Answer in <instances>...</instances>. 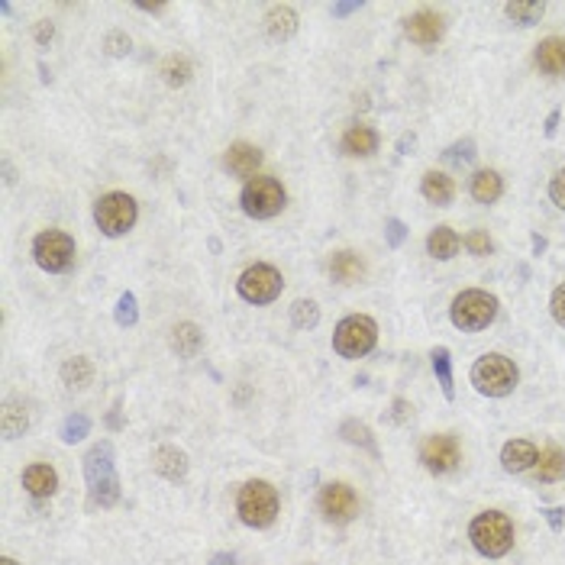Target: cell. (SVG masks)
<instances>
[{
	"instance_id": "29",
	"label": "cell",
	"mask_w": 565,
	"mask_h": 565,
	"mask_svg": "<svg viewBox=\"0 0 565 565\" xmlns=\"http://www.w3.org/2000/svg\"><path fill=\"white\" fill-rule=\"evenodd\" d=\"M162 78H165L168 88H185L187 81H191V62H187L185 55H168L165 62H162Z\"/></svg>"
},
{
	"instance_id": "28",
	"label": "cell",
	"mask_w": 565,
	"mask_h": 565,
	"mask_svg": "<svg viewBox=\"0 0 565 565\" xmlns=\"http://www.w3.org/2000/svg\"><path fill=\"white\" fill-rule=\"evenodd\" d=\"M91 378H94V365L84 359V355H75L62 365V381L68 388H88Z\"/></svg>"
},
{
	"instance_id": "16",
	"label": "cell",
	"mask_w": 565,
	"mask_h": 565,
	"mask_svg": "<svg viewBox=\"0 0 565 565\" xmlns=\"http://www.w3.org/2000/svg\"><path fill=\"white\" fill-rule=\"evenodd\" d=\"M539 459V450L533 446L530 440H511L504 442L501 450V466L504 472H511V475H517V472H527V468H533Z\"/></svg>"
},
{
	"instance_id": "20",
	"label": "cell",
	"mask_w": 565,
	"mask_h": 565,
	"mask_svg": "<svg viewBox=\"0 0 565 565\" xmlns=\"http://www.w3.org/2000/svg\"><path fill=\"white\" fill-rule=\"evenodd\" d=\"M23 488H27L33 497H52L55 491H59V475H55V468L52 466H29L27 472H23Z\"/></svg>"
},
{
	"instance_id": "43",
	"label": "cell",
	"mask_w": 565,
	"mask_h": 565,
	"mask_svg": "<svg viewBox=\"0 0 565 565\" xmlns=\"http://www.w3.org/2000/svg\"><path fill=\"white\" fill-rule=\"evenodd\" d=\"M410 410H414V407L407 404V401H394V424H404L407 417H410Z\"/></svg>"
},
{
	"instance_id": "6",
	"label": "cell",
	"mask_w": 565,
	"mask_h": 565,
	"mask_svg": "<svg viewBox=\"0 0 565 565\" xmlns=\"http://www.w3.org/2000/svg\"><path fill=\"white\" fill-rule=\"evenodd\" d=\"M239 203H243V211H246L252 220H272V217H278V213L284 211L288 195H284V187L278 178L256 175L246 181L243 195H239Z\"/></svg>"
},
{
	"instance_id": "31",
	"label": "cell",
	"mask_w": 565,
	"mask_h": 565,
	"mask_svg": "<svg viewBox=\"0 0 565 565\" xmlns=\"http://www.w3.org/2000/svg\"><path fill=\"white\" fill-rule=\"evenodd\" d=\"M291 323L298 330H314L320 323V307L314 304V300H294V307H291Z\"/></svg>"
},
{
	"instance_id": "11",
	"label": "cell",
	"mask_w": 565,
	"mask_h": 565,
	"mask_svg": "<svg viewBox=\"0 0 565 565\" xmlns=\"http://www.w3.org/2000/svg\"><path fill=\"white\" fill-rule=\"evenodd\" d=\"M420 462L430 468L433 475H450L456 472L462 462L459 442L450 433H436V436H426V442L420 446Z\"/></svg>"
},
{
	"instance_id": "34",
	"label": "cell",
	"mask_w": 565,
	"mask_h": 565,
	"mask_svg": "<svg viewBox=\"0 0 565 565\" xmlns=\"http://www.w3.org/2000/svg\"><path fill=\"white\" fill-rule=\"evenodd\" d=\"M88 433H91V420L84 414L65 417V424H62V440L65 442H78V440H84Z\"/></svg>"
},
{
	"instance_id": "27",
	"label": "cell",
	"mask_w": 565,
	"mask_h": 565,
	"mask_svg": "<svg viewBox=\"0 0 565 565\" xmlns=\"http://www.w3.org/2000/svg\"><path fill=\"white\" fill-rule=\"evenodd\" d=\"M504 13H507V20H513L517 27H533V23L543 20L546 4H539V0H513V4H504Z\"/></svg>"
},
{
	"instance_id": "41",
	"label": "cell",
	"mask_w": 565,
	"mask_h": 565,
	"mask_svg": "<svg viewBox=\"0 0 565 565\" xmlns=\"http://www.w3.org/2000/svg\"><path fill=\"white\" fill-rule=\"evenodd\" d=\"M546 521H549V527H553V533H562V527H565V507H546Z\"/></svg>"
},
{
	"instance_id": "9",
	"label": "cell",
	"mask_w": 565,
	"mask_h": 565,
	"mask_svg": "<svg viewBox=\"0 0 565 565\" xmlns=\"http://www.w3.org/2000/svg\"><path fill=\"white\" fill-rule=\"evenodd\" d=\"M236 291L239 298L249 300V304H272V300L284 291V278L275 266L256 262V266H249L246 272L239 275Z\"/></svg>"
},
{
	"instance_id": "18",
	"label": "cell",
	"mask_w": 565,
	"mask_h": 565,
	"mask_svg": "<svg viewBox=\"0 0 565 565\" xmlns=\"http://www.w3.org/2000/svg\"><path fill=\"white\" fill-rule=\"evenodd\" d=\"M266 29L275 43H288L298 33V10L291 4H275L266 13Z\"/></svg>"
},
{
	"instance_id": "5",
	"label": "cell",
	"mask_w": 565,
	"mask_h": 565,
	"mask_svg": "<svg viewBox=\"0 0 565 565\" xmlns=\"http://www.w3.org/2000/svg\"><path fill=\"white\" fill-rule=\"evenodd\" d=\"M497 317V298L495 294L481 291V288H468V291L456 294L450 307L452 327L462 330V333H478V330H488Z\"/></svg>"
},
{
	"instance_id": "33",
	"label": "cell",
	"mask_w": 565,
	"mask_h": 565,
	"mask_svg": "<svg viewBox=\"0 0 565 565\" xmlns=\"http://www.w3.org/2000/svg\"><path fill=\"white\" fill-rule=\"evenodd\" d=\"M343 440L353 442V446H365V450H375V440H371V430L359 420H346L343 424Z\"/></svg>"
},
{
	"instance_id": "40",
	"label": "cell",
	"mask_w": 565,
	"mask_h": 565,
	"mask_svg": "<svg viewBox=\"0 0 565 565\" xmlns=\"http://www.w3.org/2000/svg\"><path fill=\"white\" fill-rule=\"evenodd\" d=\"M385 233H388V246H394V249H398L401 243H404V236H407L404 223H401L398 217H391V220H388V230H385Z\"/></svg>"
},
{
	"instance_id": "36",
	"label": "cell",
	"mask_w": 565,
	"mask_h": 565,
	"mask_svg": "<svg viewBox=\"0 0 565 565\" xmlns=\"http://www.w3.org/2000/svg\"><path fill=\"white\" fill-rule=\"evenodd\" d=\"M462 246L472 252V256H488V252H495V243L488 236L485 230H472L466 239H462Z\"/></svg>"
},
{
	"instance_id": "19",
	"label": "cell",
	"mask_w": 565,
	"mask_h": 565,
	"mask_svg": "<svg viewBox=\"0 0 565 565\" xmlns=\"http://www.w3.org/2000/svg\"><path fill=\"white\" fill-rule=\"evenodd\" d=\"M468 191L478 203H495L504 195V178L497 175L495 168H478L475 175L468 178Z\"/></svg>"
},
{
	"instance_id": "14",
	"label": "cell",
	"mask_w": 565,
	"mask_h": 565,
	"mask_svg": "<svg viewBox=\"0 0 565 565\" xmlns=\"http://www.w3.org/2000/svg\"><path fill=\"white\" fill-rule=\"evenodd\" d=\"M262 165V149L249 146V142H233L227 155H223V168L236 178H252Z\"/></svg>"
},
{
	"instance_id": "17",
	"label": "cell",
	"mask_w": 565,
	"mask_h": 565,
	"mask_svg": "<svg viewBox=\"0 0 565 565\" xmlns=\"http://www.w3.org/2000/svg\"><path fill=\"white\" fill-rule=\"evenodd\" d=\"M339 146H343V152L346 155H353V159H369V155L378 152V133H375L371 126L355 123L343 133V142H339Z\"/></svg>"
},
{
	"instance_id": "47",
	"label": "cell",
	"mask_w": 565,
	"mask_h": 565,
	"mask_svg": "<svg viewBox=\"0 0 565 565\" xmlns=\"http://www.w3.org/2000/svg\"><path fill=\"white\" fill-rule=\"evenodd\" d=\"M139 10H146V13H162L165 10V4H136Z\"/></svg>"
},
{
	"instance_id": "10",
	"label": "cell",
	"mask_w": 565,
	"mask_h": 565,
	"mask_svg": "<svg viewBox=\"0 0 565 565\" xmlns=\"http://www.w3.org/2000/svg\"><path fill=\"white\" fill-rule=\"evenodd\" d=\"M33 259L43 272H68L75 262V239L62 230H45L33 239Z\"/></svg>"
},
{
	"instance_id": "42",
	"label": "cell",
	"mask_w": 565,
	"mask_h": 565,
	"mask_svg": "<svg viewBox=\"0 0 565 565\" xmlns=\"http://www.w3.org/2000/svg\"><path fill=\"white\" fill-rule=\"evenodd\" d=\"M52 36H55V27L49 23V20H43V23L36 27V43H39V45L52 43Z\"/></svg>"
},
{
	"instance_id": "46",
	"label": "cell",
	"mask_w": 565,
	"mask_h": 565,
	"mask_svg": "<svg viewBox=\"0 0 565 565\" xmlns=\"http://www.w3.org/2000/svg\"><path fill=\"white\" fill-rule=\"evenodd\" d=\"M556 126H559V110H553L546 120V136H556Z\"/></svg>"
},
{
	"instance_id": "3",
	"label": "cell",
	"mask_w": 565,
	"mask_h": 565,
	"mask_svg": "<svg viewBox=\"0 0 565 565\" xmlns=\"http://www.w3.org/2000/svg\"><path fill=\"white\" fill-rule=\"evenodd\" d=\"M517 381H521V371L501 353H485L472 365V385L485 398H507L517 388Z\"/></svg>"
},
{
	"instance_id": "45",
	"label": "cell",
	"mask_w": 565,
	"mask_h": 565,
	"mask_svg": "<svg viewBox=\"0 0 565 565\" xmlns=\"http://www.w3.org/2000/svg\"><path fill=\"white\" fill-rule=\"evenodd\" d=\"M359 7H362V4H336L333 13L336 17H346V13H353V10H359Z\"/></svg>"
},
{
	"instance_id": "4",
	"label": "cell",
	"mask_w": 565,
	"mask_h": 565,
	"mask_svg": "<svg viewBox=\"0 0 565 565\" xmlns=\"http://www.w3.org/2000/svg\"><path fill=\"white\" fill-rule=\"evenodd\" d=\"M236 513L246 527L266 530L278 517V491L268 481H262V478H252V481H246V485L239 488Z\"/></svg>"
},
{
	"instance_id": "15",
	"label": "cell",
	"mask_w": 565,
	"mask_h": 565,
	"mask_svg": "<svg viewBox=\"0 0 565 565\" xmlns=\"http://www.w3.org/2000/svg\"><path fill=\"white\" fill-rule=\"evenodd\" d=\"M533 62L543 75L562 78L565 75V36H546L533 52Z\"/></svg>"
},
{
	"instance_id": "35",
	"label": "cell",
	"mask_w": 565,
	"mask_h": 565,
	"mask_svg": "<svg viewBox=\"0 0 565 565\" xmlns=\"http://www.w3.org/2000/svg\"><path fill=\"white\" fill-rule=\"evenodd\" d=\"M136 320H139V310H136V294H120L116 300V323L120 327H133Z\"/></svg>"
},
{
	"instance_id": "1",
	"label": "cell",
	"mask_w": 565,
	"mask_h": 565,
	"mask_svg": "<svg viewBox=\"0 0 565 565\" xmlns=\"http://www.w3.org/2000/svg\"><path fill=\"white\" fill-rule=\"evenodd\" d=\"M84 478H88L91 507H114L120 501V478H116L114 446L110 442H98L84 456Z\"/></svg>"
},
{
	"instance_id": "37",
	"label": "cell",
	"mask_w": 565,
	"mask_h": 565,
	"mask_svg": "<svg viewBox=\"0 0 565 565\" xmlns=\"http://www.w3.org/2000/svg\"><path fill=\"white\" fill-rule=\"evenodd\" d=\"M549 314H553V320H556L559 327H565V284H559L556 291H553V298H549Z\"/></svg>"
},
{
	"instance_id": "7",
	"label": "cell",
	"mask_w": 565,
	"mask_h": 565,
	"mask_svg": "<svg viewBox=\"0 0 565 565\" xmlns=\"http://www.w3.org/2000/svg\"><path fill=\"white\" fill-rule=\"evenodd\" d=\"M375 343H378V327L365 314H353V317L339 320V327L333 333V349L343 359H362L375 349Z\"/></svg>"
},
{
	"instance_id": "12",
	"label": "cell",
	"mask_w": 565,
	"mask_h": 565,
	"mask_svg": "<svg viewBox=\"0 0 565 565\" xmlns=\"http://www.w3.org/2000/svg\"><path fill=\"white\" fill-rule=\"evenodd\" d=\"M320 511L330 523H349L359 513V497L346 481H330L320 488Z\"/></svg>"
},
{
	"instance_id": "24",
	"label": "cell",
	"mask_w": 565,
	"mask_h": 565,
	"mask_svg": "<svg viewBox=\"0 0 565 565\" xmlns=\"http://www.w3.org/2000/svg\"><path fill=\"white\" fill-rule=\"evenodd\" d=\"M462 239L452 227H436V230L426 236V252H430L436 262H450L456 252H459Z\"/></svg>"
},
{
	"instance_id": "32",
	"label": "cell",
	"mask_w": 565,
	"mask_h": 565,
	"mask_svg": "<svg viewBox=\"0 0 565 565\" xmlns=\"http://www.w3.org/2000/svg\"><path fill=\"white\" fill-rule=\"evenodd\" d=\"M27 410H23V407H17V404H7L4 407V436H7V440H17L20 433L27 430Z\"/></svg>"
},
{
	"instance_id": "25",
	"label": "cell",
	"mask_w": 565,
	"mask_h": 565,
	"mask_svg": "<svg viewBox=\"0 0 565 565\" xmlns=\"http://www.w3.org/2000/svg\"><path fill=\"white\" fill-rule=\"evenodd\" d=\"M201 343H203V333L197 330V323H178V327L171 330V349H175L181 359H195Z\"/></svg>"
},
{
	"instance_id": "21",
	"label": "cell",
	"mask_w": 565,
	"mask_h": 565,
	"mask_svg": "<svg viewBox=\"0 0 565 565\" xmlns=\"http://www.w3.org/2000/svg\"><path fill=\"white\" fill-rule=\"evenodd\" d=\"M420 195L436 207H450L452 197H456V185L446 171H426L424 181H420Z\"/></svg>"
},
{
	"instance_id": "2",
	"label": "cell",
	"mask_w": 565,
	"mask_h": 565,
	"mask_svg": "<svg viewBox=\"0 0 565 565\" xmlns=\"http://www.w3.org/2000/svg\"><path fill=\"white\" fill-rule=\"evenodd\" d=\"M468 539L472 546L488 559H501L511 553L513 546V523L507 513L501 511H485L478 513L475 521L468 523Z\"/></svg>"
},
{
	"instance_id": "8",
	"label": "cell",
	"mask_w": 565,
	"mask_h": 565,
	"mask_svg": "<svg viewBox=\"0 0 565 565\" xmlns=\"http://www.w3.org/2000/svg\"><path fill=\"white\" fill-rule=\"evenodd\" d=\"M136 201L123 191H110L104 195L98 203H94V223H98V230L104 236H123L136 227Z\"/></svg>"
},
{
	"instance_id": "44",
	"label": "cell",
	"mask_w": 565,
	"mask_h": 565,
	"mask_svg": "<svg viewBox=\"0 0 565 565\" xmlns=\"http://www.w3.org/2000/svg\"><path fill=\"white\" fill-rule=\"evenodd\" d=\"M211 565H236V556H230V553H217V556L211 559Z\"/></svg>"
},
{
	"instance_id": "23",
	"label": "cell",
	"mask_w": 565,
	"mask_h": 565,
	"mask_svg": "<svg viewBox=\"0 0 565 565\" xmlns=\"http://www.w3.org/2000/svg\"><path fill=\"white\" fill-rule=\"evenodd\" d=\"M362 275H365V262H362L359 252L343 249V252H336L333 262H330V278L339 282V284H355Z\"/></svg>"
},
{
	"instance_id": "26",
	"label": "cell",
	"mask_w": 565,
	"mask_h": 565,
	"mask_svg": "<svg viewBox=\"0 0 565 565\" xmlns=\"http://www.w3.org/2000/svg\"><path fill=\"white\" fill-rule=\"evenodd\" d=\"M537 481H543V485H549V481H559V478H565V452L562 450H543L537 459Z\"/></svg>"
},
{
	"instance_id": "13",
	"label": "cell",
	"mask_w": 565,
	"mask_h": 565,
	"mask_svg": "<svg viewBox=\"0 0 565 565\" xmlns=\"http://www.w3.org/2000/svg\"><path fill=\"white\" fill-rule=\"evenodd\" d=\"M404 33L417 45H436L442 39V20L433 10H420L414 17L404 20Z\"/></svg>"
},
{
	"instance_id": "39",
	"label": "cell",
	"mask_w": 565,
	"mask_h": 565,
	"mask_svg": "<svg viewBox=\"0 0 565 565\" xmlns=\"http://www.w3.org/2000/svg\"><path fill=\"white\" fill-rule=\"evenodd\" d=\"M107 52H110V55H126V52H130V36H126V33H110V36H107Z\"/></svg>"
},
{
	"instance_id": "49",
	"label": "cell",
	"mask_w": 565,
	"mask_h": 565,
	"mask_svg": "<svg viewBox=\"0 0 565 565\" xmlns=\"http://www.w3.org/2000/svg\"><path fill=\"white\" fill-rule=\"evenodd\" d=\"M0 565H20V562H17V559H10V556H4V559H0Z\"/></svg>"
},
{
	"instance_id": "48",
	"label": "cell",
	"mask_w": 565,
	"mask_h": 565,
	"mask_svg": "<svg viewBox=\"0 0 565 565\" xmlns=\"http://www.w3.org/2000/svg\"><path fill=\"white\" fill-rule=\"evenodd\" d=\"M533 249H537V252H543V249H546V239H543V236H533Z\"/></svg>"
},
{
	"instance_id": "30",
	"label": "cell",
	"mask_w": 565,
	"mask_h": 565,
	"mask_svg": "<svg viewBox=\"0 0 565 565\" xmlns=\"http://www.w3.org/2000/svg\"><path fill=\"white\" fill-rule=\"evenodd\" d=\"M433 371H436V378H440L442 385V394L446 398H456V388H452V359H450V349L446 346H440V349H433Z\"/></svg>"
},
{
	"instance_id": "22",
	"label": "cell",
	"mask_w": 565,
	"mask_h": 565,
	"mask_svg": "<svg viewBox=\"0 0 565 565\" xmlns=\"http://www.w3.org/2000/svg\"><path fill=\"white\" fill-rule=\"evenodd\" d=\"M152 466H155V472H159L162 478H168V481H178V478L187 475V456L178 450V446H159L155 456H152Z\"/></svg>"
},
{
	"instance_id": "38",
	"label": "cell",
	"mask_w": 565,
	"mask_h": 565,
	"mask_svg": "<svg viewBox=\"0 0 565 565\" xmlns=\"http://www.w3.org/2000/svg\"><path fill=\"white\" fill-rule=\"evenodd\" d=\"M549 197H553V203H556L559 211H565V168H559L556 175H553V181H549Z\"/></svg>"
}]
</instances>
